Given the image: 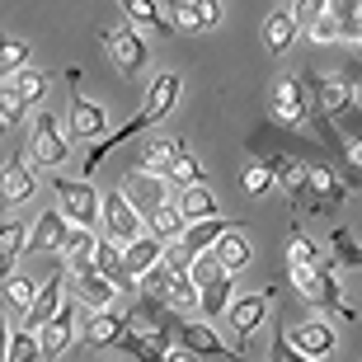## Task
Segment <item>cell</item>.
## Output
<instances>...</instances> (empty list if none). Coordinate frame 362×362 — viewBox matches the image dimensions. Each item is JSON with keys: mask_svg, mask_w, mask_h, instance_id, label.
<instances>
[{"mask_svg": "<svg viewBox=\"0 0 362 362\" xmlns=\"http://www.w3.org/2000/svg\"><path fill=\"white\" fill-rule=\"evenodd\" d=\"M146 235H156L160 245H175L179 235H184V216H179L175 202H165V207H156V212L146 216Z\"/></svg>", "mask_w": 362, "mask_h": 362, "instance_id": "cell-33", "label": "cell"}, {"mask_svg": "<svg viewBox=\"0 0 362 362\" xmlns=\"http://www.w3.org/2000/svg\"><path fill=\"white\" fill-rule=\"evenodd\" d=\"M306 81V90L315 94V104H320V113L329 122H339L349 108H358V99H353V90H349V81L339 76V71H306L301 76Z\"/></svg>", "mask_w": 362, "mask_h": 362, "instance_id": "cell-10", "label": "cell"}, {"mask_svg": "<svg viewBox=\"0 0 362 362\" xmlns=\"http://www.w3.org/2000/svg\"><path fill=\"white\" fill-rule=\"evenodd\" d=\"M94 269L104 273L113 287H118V278H122V245H113V240H104L99 235V245H94Z\"/></svg>", "mask_w": 362, "mask_h": 362, "instance_id": "cell-39", "label": "cell"}, {"mask_svg": "<svg viewBox=\"0 0 362 362\" xmlns=\"http://www.w3.org/2000/svg\"><path fill=\"white\" fill-rule=\"evenodd\" d=\"M62 235H66V216L57 212V207H47V212L28 226V250L24 255H57V250H62Z\"/></svg>", "mask_w": 362, "mask_h": 362, "instance_id": "cell-24", "label": "cell"}, {"mask_svg": "<svg viewBox=\"0 0 362 362\" xmlns=\"http://www.w3.org/2000/svg\"><path fill=\"white\" fill-rule=\"evenodd\" d=\"M175 207H179V216H184V226H193V221H212V216H221L216 207V193L207 184H198V188H179V198H175Z\"/></svg>", "mask_w": 362, "mask_h": 362, "instance_id": "cell-26", "label": "cell"}, {"mask_svg": "<svg viewBox=\"0 0 362 362\" xmlns=\"http://www.w3.org/2000/svg\"><path fill=\"white\" fill-rule=\"evenodd\" d=\"M160 362H202V358H193L188 349H179V344H175V349H165V358H160Z\"/></svg>", "mask_w": 362, "mask_h": 362, "instance_id": "cell-49", "label": "cell"}, {"mask_svg": "<svg viewBox=\"0 0 362 362\" xmlns=\"http://www.w3.org/2000/svg\"><path fill=\"white\" fill-rule=\"evenodd\" d=\"M264 170L273 175V184L287 188V198H296V193L306 188V175H310V165L287 156V151H264Z\"/></svg>", "mask_w": 362, "mask_h": 362, "instance_id": "cell-23", "label": "cell"}, {"mask_svg": "<svg viewBox=\"0 0 362 362\" xmlns=\"http://www.w3.org/2000/svg\"><path fill=\"white\" fill-rule=\"evenodd\" d=\"M10 315H5V310H0V362H5V353H10Z\"/></svg>", "mask_w": 362, "mask_h": 362, "instance_id": "cell-48", "label": "cell"}, {"mask_svg": "<svg viewBox=\"0 0 362 362\" xmlns=\"http://www.w3.org/2000/svg\"><path fill=\"white\" fill-rule=\"evenodd\" d=\"M24 250H28V226L24 221H5L0 226V282L14 273V264H19Z\"/></svg>", "mask_w": 362, "mask_h": 362, "instance_id": "cell-32", "label": "cell"}, {"mask_svg": "<svg viewBox=\"0 0 362 362\" xmlns=\"http://www.w3.org/2000/svg\"><path fill=\"white\" fill-rule=\"evenodd\" d=\"M165 179H175L179 188H198V184H207V179H202V165H198V156H193V151H179V160L170 165V175Z\"/></svg>", "mask_w": 362, "mask_h": 362, "instance_id": "cell-41", "label": "cell"}, {"mask_svg": "<svg viewBox=\"0 0 362 362\" xmlns=\"http://www.w3.org/2000/svg\"><path fill=\"white\" fill-rule=\"evenodd\" d=\"M99 47L108 52V62H113L122 76H136V71L146 66V42H141V33H136L132 24L104 28V33H99Z\"/></svg>", "mask_w": 362, "mask_h": 362, "instance_id": "cell-12", "label": "cell"}, {"mask_svg": "<svg viewBox=\"0 0 362 362\" xmlns=\"http://www.w3.org/2000/svg\"><path fill=\"white\" fill-rule=\"evenodd\" d=\"M62 301H66V278H62V273L42 278L38 282V296H33V306H28V315H24V329H28V334H38L42 325L62 310Z\"/></svg>", "mask_w": 362, "mask_h": 362, "instance_id": "cell-18", "label": "cell"}, {"mask_svg": "<svg viewBox=\"0 0 362 362\" xmlns=\"http://www.w3.org/2000/svg\"><path fill=\"white\" fill-rule=\"evenodd\" d=\"M66 156H71V141H66V132H62V122H57L52 113H38V118L28 122V160L66 165Z\"/></svg>", "mask_w": 362, "mask_h": 362, "instance_id": "cell-11", "label": "cell"}, {"mask_svg": "<svg viewBox=\"0 0 362 362\" xmlns=\"http://www.w3.org/2000/svg\"><path fill=\"white\" fill-rule=\"evenodd\" d=\"M122 5V14H127V24L136 28V33H141V28H151V33H175V24H170V19H165L160 14V5H156V0H118Z\"/></svg>", "mask_w": 362, "mask_h": 362, "instance_id": "cell-31", "label": "cell"}, {"mask_svg": "<svg viewBox=\"0 0 362 362\" xmlns=\"http://www.w3.org/2000/svg\"><path fill=\"white\" fill-rule=\"evenodd\" d=\"M33 296H38V282L33 278H24V273H10V278H5V301H10L14 315H28Z\"/></svg>", "mask_w": 362, "mask_h": 362, "instance_id": "cell-37", "label": "cell"}, {"mask_svg": "<svg viewBox=\"0 0 362 362\" xmlns=\"http://www.w3.org/2000/svg\"><path fill=\"white\" fill-rule=\"evenodd\" d=\"M273 122L292 127V132L310 127V132H315V141H320L325 151H339V132H334V122H329V118L320 113L315 94L306 90V81H301V76H282V81L273 85Z\"/></svg>", "mask_w": 362, "mask_h": 362, "instance_id": "cell-1", "label": "cell"}, {"mask_svg": "<svg viewBox=\"0 0 362 362\" xmlns=\"http://www.w3.org/2000/svg\"><path fill=\"white\" fill-rule=\"evenodd\" d=\"M94 245H99V235H94L90 226H66L57 255L66 259V269H90V264H94Z\"/></svg>", "mask_w": 362, "mask_h": 362, "instance_id": "cell-27", "label": "cell"}, {"mask_svg": "<svg viewBox=\"0 0 362 362\" xmlns=\"http://www.w3.org/2000/svg\"><path fill=\"white\" fill-rule=\"evenodd\" d=\"M344 193H349V188H344V179H339L329 165H310L306 188L292 198V207H306V212L320 216V212H334L339 202H344Z\"/></svg>", "mask_w": 362, "mask_h": 362, "instance_id": "cell-9", "label": "cell"}, {"mask_svg": "<svg viewBox=\"0 0 362 362\" xmlns=\"http://www.w3.org/2000/svg\"><path fill=\"white\" fill-rule=\"evenodd\" d=\"M212 259L221 264L226 273H240V269H250V259H255V245H250V235H245L240 226H230L221 240L212 245Z\"/></svg>", "mask_w": 362, "mask_h": 362, "instance_id": "cell-25", "label": "cell"}, {"mask_svg": "<svg viewBox=\"0 0 362 362\" xmlns=\"http://www.w3.org/2000/svg\"><path fill=\"white\" fill-rule=\"evenodd\" d=\"M292 287H296V296H301L310 310L353 320V310L344 306V282H339V273L329 269V264H325V269H292Z\"/></svg>", "mask_w": 362, "mask_h": 362, "instance_id": "cell-2", "label": "cell"}, {"mask_svg": "<svg viewBox=\"0 0 362 362\" xmlns=\"http://www.w3.org/2000/svg\"><path fill=\"white\" fill-rule=\"evenodd\" d=\"M108 132V113L94 99H85V94H71V108H66V141H99V136Z\"/></svg>", "mask_w": 362, "mask_h": 362, "instance_id": "cell-16", "label": "cell"}, {"mask_svg": "<svg viewBox=\"0 0 362 362\" xmlns=\"http://www.w3.org/2000/svg\"><path fill=\"white\" fill-rule=\"evenodd\" d=\"M287 344H292L301 358L310 362H325L329 353L339 349V334L329 320H301V325H287Z\"/></svg>", "mask_w": 362, "mask_h": 362, "instance_id": "cell-15", "label": "cell"}, {"mask_svg": "<svg viewBox=\"0 0 362 362\" xmlns=\"http://www.w3.org/2000/svg\"><path fill=\"white\" fill-rule=\"evenodd\" d=\"M10 85L19 90V99L33 108V104H42V99H47V85H52V76H47V71H38V66H24Z\"/></svg>", "mask_w": 362, "mask_h": 362, "instance_id": "cell-35", "label": "cell"}, {"mask_svg": "<svg viewBox=\"0 0 362 362\" xmlns=\"http://www.w3.org/2000/svg\"><path fill=\"white\" fill-rule=\"evenodd\" d=\"M221 24V0H179L175 28L179 33H212Z\"/></svg>", "mask_w": 362, "mask_h": 362, "instance_id": "cell-22", "label": "cell"}, {"mask_svg": "<svg viewBox=\"0 0 362 362\" xmlns=\"http://www.w3.org/2000/svg\"><path fill=\"white\" fill-rule=\"evenodd\" d=\"M52 193H57V212L66 216V226H90L99 221V193H94L90 179H66L57 175L52 179Z\"/></svg>", "mask_w": 362, "mask_h": 362, "instance_id": "cell-4", "label": "cell"}, {"mask_svg": "<svg viewBox=\"0 0 362 362\" xmlns=\"http://www.w3.org/2000/svg\"><path fill=\"white\" fill-rule=\"evenodd\" d=\"M273 301H278V287H264V292L235 296V301L226 306V325H230V334L240 339V349L259 334V325H264V315L273 310Z\"/></svg>", "mask_w": 362, "mask_h": 362, "instance_id": "cell-7", "label": "cell"}, {"mask_svg": "<svg viewBox=\"0 0 362 362\" xmlns=\"http://www.w3.org/2000/svg\"><path fill=\"white\" fill-rule=\"evenodd\" d=\"M118 193L132 202V212L141 216V221H146L156 207L175 202V198H170V179H165V175H151V170H127V175H122V188H118Z\"/></svg>", "mask_w": 362, "mask_h": 362, "instance_id": "cell-8", "label": "cell"}, {"mask_svg": "<svg viewBox=\"0 0 362 362\" xmlns=\"http://www.w3.org/2000/svg\"><path fill=\"white\" fill-rule=\"evenodd\" d=\"M165 306H170V310H198V287H193V278H188V273H175V278H170Z\"/></svg>", "mask_w": 362, "mask_h": 362, "instance_id": "cell-40", "label": "cell"}, {"mask_svg": "<svg viewBox=\"0 0 362 362\" xmlns=\"http://www.w3.org/2000/svg\"><path fill=\"white\" fill-rule=\"evenodd\" d=\"M287 264H292V269H325L320 245L310 240V235H301V230H292V235H287Z\"/></svg>", "mask_w": 362, "mask_h": 362, "instance_id": "cell-36", "label": "cell"}, {"mask_svg": "<svg viewBox=\"0 0 362 362\" xmlns=\"http://www.w3.org/2000/svg\"><path fill=\"white\" fill-rule=\"evenodd\" d=\"M170 329H175V344H179V349H188L193 358H202V362H230V358H245V353L226 349V339L216 334L207 320H184V315H175V320H170Z\"/></svg>", "mask_w": 362, "mask_h": 362, "instance_id": "cell-5", "label": "cell"}, {"mask_svg": "<svg viewBox=\"0 0 362 362\" xmlns=\"http://www.w3.org/2000/svg\"><path fill=\"white\" fill-rule=\"evenodd\" d=\"M76 320H81V301H76V296H66V301H62V310H57L52 320L38 329V353H42V362L62 358V353L76 344Z\"/></svg>", "mask_w": 362, "mask_h": 362, "instance_id": "cell-13", "label": "cell"}, {"mask_svg": "<svg viewBox=\"0 0 362 362\" xmlns=\"http://www.w3.org/2000/svg\"><path fill=\"white\" fill-rule=\"evenodd\" d=\"M179 151H184L179 136H146V141H141V170H151V175H170V165L179 160Z\"/></svg>", "mask_w": 362, "mask_h": 362, "instance_id": "cell-28", "label": "cell"}, {"mask_svg": "<svg viewBox=\"0 0 362 362\" xmlns=\"http://www.w3.org/2000/svg\"><path fill=\"white\" fill-rule=\"evenodd\" d=\"M329 250H334L339 269H362V240H353V235H349L344 226L329 230Z\"/></svg>", "mask_w": 362, "mask_h": 362, "instance_id": "cell-38", "label": "cell"}, {"mask_svg": "<svg viewBox=\"0 0 362 362\" xmlns=\"http://www.w3.org/2000/svg\"><path fill=\"white\" fill-rule=\"evenodd\" d=\"M306 38L315 42V47H329V42H339V24L329 19V14H320V19L306 28Z\"/></svg>", "mask_w": 362, "mask_h": 362, "instance_id": "cell-47", "label": "cell"}, {"mask_svg": "<svg viewBox=\"0 0 362 362\" xmlns=\"http://www.w3.org/2000/svg\"><path fill=\"white\" fill-rule=\"evenodd\" d=\"M230 362H240V358H230Z\"/></svg>", "mask_w": 362, "mask_h": 362, "instance_id": "cell-50", "label": "cell"}, {"mask_svg": "<svg viewBox=\"0 0 362 362\" xmlns=\"http://www.w3.org/2000/svg\"><path fill=\"white\" fill-rule=\"evenodd\" d=\"M188 278H193V287H198V310L207 315V320H216V315H226V306L235 301V273H226L221 264H216L212 255H198L193 259V269H188Z\"/></svg>", "mask_w": 362, "mask_h": 362, "instance_id": "cell-3", "label": "cell"}, {"mask_svg": "<svg viewBox=\"0 0 362 362\" xmlns=\"http://www.w3.org/2000/svg\"><path fill=\"white\" fill-rule=\"evenodd\" d=\"M28 42L24 38H14V33H0V85L5 81H14V76H19V71L28 66Z\"/></svg>", "mask_w": 362, "mask_h": 362, "instance_id": "cell-34", "label": "cell"}, {"mask_svg": "<svg viewBox=\"0 0 362 362\" xmlns=\"http://www.w3.org/2000/svg\"><path fill=\"white\" fill-rule=\"evenodd\" d=\"M296 19L287 10H273L269 19H264V47H269V57H287L292 52V42H296Z\"/></svg>", "mask_w": 362, "mask_h": 362, "instance_id": "cell-29", "label": "cell"}, {"mask_svg": "<svg viewBox=\"0 0 362 362\" xmlns=\"http://www.w3.org/2000/svg\"><path fill=\"white\" fill-rule=\"evenodd\" d=\"M269 362H310V358H301V353L287 344V325L282 320H273V344H269Z\"/></svg>", "mask_w": 362, "mask_h": 362, "instance_id": "cell-45", "label": "cell"}, {"mask_svg": "<svg viewBox=\"0 0 362 362\" xmlns=\"http://www.w3.org/2000/svg\"><path fill=\"white\" fill-rule=\"evenodd\" d=\"M38 334H28V329H14L10 334V353H5V362H38Z\"/></svg>", "mask_w": 362, "mask_h": 362, "instance_id": "cell-44", "label": "cell"}, {"mask_svg": "<svg viewBox=\"0 0 362 362\" xmlns=\"http://www.w3.org/2000/svg\"><path fill=\"white\" fill-rule=\"evenodd\" d=\"M132 325H127V315L122 310H94L90 320H85V329H81V339H85V349H113L122 334H127Z\"/></svg>", "mask_w": 362, "mask_h": 362, "instance_id": "cell-20", "label": "cell"}, {"mask_svg": "<svg viewBox=\"0 0 362 362\" xmlns=\"http://www.w3.org/2000/svg\"><path fill=\"white\" fill-rule=\"evenodd\" d=\"M165 259V245L156 235H136L132 245H122V278H118V292H132L136 282L146 278L156 264Z\"/></svg>", "mask_w": 362, "mask_h": 362, "instance_id": "cell-14", "label": "cell"}, {"mask_svg": "<svg viewBox=\"0 0 362 362\" xmlns=\"http://www.w3.org/2000/svg\"><path fill=\"white\" fill-rule=\"evenodd\" d=\"M71 278H76V301L81 306H90V310H108L113 301H118V287L104 278V273L94 269H71Z\"/></svg>", "mask_w": 362, "mask_h": 362, "instance_id": "cell-21", "label": "cell"}, {"mask_svg": "<svg viewBox=\"0 0 362 362\" xmlns=\"http://www.w3.org/2000/svg\"><path fill=\"white\" fill-rule=\"evenodd\" d=\"M99 226H104V240H113V245H132L136 235H146V221L132 212V202L122 198L118 188L99 193Z\"/></svg>", "mask_w": 362, "mask_h": 362, "instance_id": "cell-6", "label": "cell"}, {"mask_svg": "<svg viewBox=\"0 0 362 362\" xmlns=\"http://www.w3.org/2000/svg\"><path fill=\"white\" fill-rule=\"evenodd\" d=\"M146 127H156V118H151L146 108H141V113H136V118H127L122 127L104 132V136H99V141L90 146V156H85V170H81V175H94V170L104 165V156H108V151H113V146H122V141H132V136H136V132H146Z\"/></svg>", "mask_w": 362, "mask_h": 362, "instance_id": "cell-19", "label": "cell"}, {"mask_svg": "<svg viewBox=\"0 0 362 362\" xmlns=\"http://www.w3.org/2000/svg\"><path fill=\"white\" fill-rule=\"evenodd\" d=\"M240 188L250 193V198H264V193L273 188V175L264 170V160H250V165L240 170Z\"/></svg>", "mask_w": 362, "mask_h": 362, "instance_id": "cell-43", "label": "cell"}, {"mask_svg": "<svg viewBox=\"0 0 362 362\" xmlns=\"http://www.w3.org/2000/svg\"><path fill=\"white\" fill-rule=\"evenodd\" d=\"M325 14L339 24V42L358 47V42H362V0H329Z\"/></svg>", "mask_w": 362, "mask_h": 362, "instance_id": "cell-30", "label": "cell"}, {"mask_svg": "<svg viewBox=\"0 0 362 362\" xmlns=\"http://www.w3.org/2000/svg\"><path fill=\"white\" fill-rule=\"evenodd\" d=\"M325 5H329V0H292V5H287V14L296 19V28H310L325 14Z\"/></svg>", "mask_w": 362, "mask_h": 362, "instance_id": "cell-46", "label": "cell"}, {"mask_svg": "<svg viewBox=\"0 0 362 362\" xmlns=\"http://www.w3.org/2000/svg\"><path fill=\"white\" fill-rule=\"evenodd\" d=\"M24 118H28V104L19 99V90L5 81V85H0V122H5V127H19Z\"/></svg>", "mask_w": 362, "mask_h": 362, "instance_id": "cell-42", "label": "cell"}, {"mask_svg": "<svg viewBox=\"0 0 362 362\" xmlns=\"http://www.w3.org/2000/svg\"><path fill=\"white\" fill-rule=\"evenodd\" d=\"M38 193V175L28 170V156H10L0 170V207H19Z\"/></svg>", "mask_w": 362, "mask_h": 362, "instance_id": "cell-17", "label": "cell"}]
</instances>
